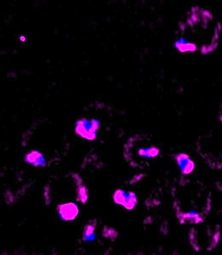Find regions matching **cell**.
<instances>
[{
    "instance_id": "cell-7",
    "label": "cell",
    "mask_w": 222,
    "mask_h": 255,
    "mask_svg": "<svg viewBox=\"0 0 222 255\" xmlns=\"http://www.w3.org/2000/svg\"><path fill=\"white\" fill-rule=\"evenodd\" d=\"M74 179L76 181L77 186V198L82 203H85L88 197V190L86 186L82 184V182L78 175L75 174Z\"/></svg>"
},
{
    "instance_id": "cell-2",
    "label": "cell",
    "mask_w": 222,
    "mask_h": 255,
    "mask_svg": "<svg viewBox=\"0 0 222 255\" xmlns=\"http://www.w3.org/2000/svg\"><path fill=\"white\" fill-rule=\"evenodd\" d=\"M189 231V240L192 247L197 252L211 251L218 245L221 238V228L217 224H195Z\"/></svg>"
},
{
    "instance_id": "cell-9",
    "label": "cell",
    "mask_w": 222,
    "mask_h": 255,
    "mask_svg": "<svg viewBox=\"0 0 222 255\" xmlns=\"http://www.w3.org/2000/svg\"><path fill=\"white\" fill-rule=\"evenodd\" d=\"M103 236L111 240H115L118 236L117 232L113 228L105 226L103 230Z\"/></svg>"
},
{
    "instance_id": "cell-4",
    "label": "cell",
    "mask_w": 222,
    "mask_h": 255,
    "mask_svg": "<svg viewBox=\"0 0 222 255\" xmlns=\"http://www.w3.org/2000/svg\"><path fill=\"white\" fill-rule=\"evenodd\" d=\"M95 120L91 121L82 120L77 124L76 131L83 138L92 140L95 137V132L98 129V124Z\"/></svg>"
},
{
    "instance_id": "cell-10",
    "label": "cell",
    "mask_w": 222,
    "mask_h": 255,
    "mask_svg": "<svg viewBox=\"0 0 222 255\" xmlns=\"http://www.w3.org/2000/svg\"><path fill=\"white\" fill-rule=\"evenodd\" d=\"M96 223L95 221H92L87 224L84 229V237L87 239L91 238L94 234L95 229Z\"/></svg>"
},
{
    "instance_id": "cell-12",
    "label": "cell",
    "mask_w": 222,
    "mask_h": 255,
    "mask_svg": "<svg viewBox=\"0 0 222 255\" xmlns=\"http://www.w3.org/2000/svg\"><path fill=\"white\" fill-rule=\"evenodd\" d=\"M221 120L222 121V106L221 107Z\"/></svg>"
},
{
    "instance_id": "cell-6",
    "label": "cell",
    "mask_w": 222,
    "mask_h": 255,
    "mask_svg": "<svg viewBox=\"0 0 222 255\" xmlns=\"http://www.w3.org/2000/svg\"><path fill=\"white\" fill-rule=\"evenodd\" d=\"M176 160L183 174H189L193 170L194 163L187 155L180 153L176 156Z\"/></svg>"
},
{
    "instance_id": "cell-8",
    "label": "cell",
    "mask_w": 222,
    "mask_h": 255,
    "mask_svg": "<svg viewBox=\"0 0 222 255\" xmlns=\"http://www.w3.org/2000/svg\"><path fill=\"white\" fill-rule=\"evenodd\" d=\"M28 163L35 166H41L44 164V159L42 154L37 151H32L28 153L25 157Z\"/></svg>"
},
{
    "instance_id": "cell-5",
    "label": "cell",
    "mask_w": 222,
    "mask_h": 255,
    "mask_svg": "<svg viewBox=\"0 0 222 255\" xmlns=\"http://www.w3.org/2000/svg\"><path fill=\"white\" fill-rule=\"evenodd\" d=\"M58 211L60 218L64 220H73L78 213L77 205L72 202L59 205Z\"/></svg>"
},
{
    "instance_id": "cell-11",
    "label": "cell",
    "mask_w": 222,
    "mask_h": 255,
    "mask_svg": "<svg viewBox=\"0 0 222 255\" xmlns=\"http://www.w3.org/2000/svg\"><path fill=\"white\" fill-rule=\"evenodd\" d=\"M44 198L46 204H49L50 202V191L48 187H45L43 191Z\"/></svg>"
},
{
    "instance_id": "cell-3",
    "label": "cell",
    "mask_w": 222,
    "mask_h": 255,
    "mask_svg": "<svg viewBox=\"0 0 222 255\" xmlns=\"http://www.w3.org/2000/svg\"><path fill=\"white\" fill-rule=\"evenodd\" d=\"M115 203L124 206L128 210L133 209L137 201L135 194L131 191L126 192L121 189H117L113 195Z\"/></svg>"
},
{
    "instance_id": "cell-1",
    "label": "cell",
    "mask_w": 222,
    "mask_h": 255,
    "mask_svg": "<svg viewBox=\"0 0 222 255\" xmlns=\"http://www.w3.org/2000/svg\"><path fill=\"white\" fill-rule=\"evenodd\" d=\"M187 203H173L175 214L182 224H197L204 222L212 208L210 192L201 184H197L189 193Z\"/></svg>"
}]
</instances>
